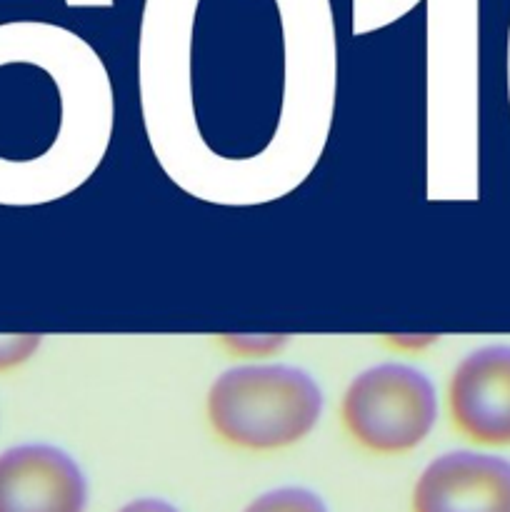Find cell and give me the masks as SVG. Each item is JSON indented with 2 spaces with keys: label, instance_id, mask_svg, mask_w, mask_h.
Here are the masks:
<instances>
[{
  "label": "cell",
  "instance_id": "cell-1",
  "mask_svg": "<svg viewBox=\"0 0 510 512\" xmlns=\"http://www.w3.org/2000/svg\"><path fill=\"white\" fill-rule=\"evenodd\" d=\"M205 415L220 443L248 453H273L313 433L323 415V390L298 365H238L213 380Z\"/></svg>",
  "mask_w": 510,
  "mask_h": 512
},
{
  "label": "cell",
  "instance_id": "cell-2",
  "mask_svg": "<svg viewBox=\"0 0 510 512\" xmlns=\"http://www.w3.org/2000/svg\"><path fill=\"white\" fill-rule=\"evenodd\" d=\"M438 390L415 365L380 363L350 380L340 423L355 445L375 455L420 448L438 423Z\"/></svg>",
  "mask_w": 510,
  "mask_h": 512
},
{
  "label": "cell",
  "instance_id": "cell-3",
  "mask_svg": "<svg viewBox=\"0 0 510 512\" xmlns=\"http://www.w3.org/2000/svg\"><path fill=\"white\" fill-rule=\"evenodd\" d=\"M448 415L470 443L510 448V345H483L455 365Z\"/></svg>",
  "mask_w": 510,
  "mask_h": 512
},
{
  "label": "cell",
  "instance_id": "cell-4",
  "mask_svg": "<svg viewBox=\"0 0 510 512\" xmlns=\"http://www.w3.org/2000/svg\"><path fill=\"white\" fill-rule=\"evenodd\" d=\"M88 478L68 450L23 443L0 453V512H85Z\"/></svg>",
  "mask_w": 510,
  "mask_h": 512
},
{
  "label": "cell",
  "instance_id": "cell-5",
  "mask_svg": "<svg viewBox=\"0 0 510 512\" xmlns=\"http://www.w3.org/2000/svg\"><path fill=\"white\" fill-rule=\"evenodd\" d=\"M413 512H510V460L450 450L430 460L410 498Z\"/></svg>",
  "mask_w": 510,
  "mask_h": 512
},
{
  "label": "cell",
  "instance_id": "cell-6",
  "mask_svg": "<svg viewBox=\"0 0 510 512\" xmlns=\"http://www.w3.org/2000/svg\"><path fill=\"white\" fill-rule=\"evenodd\" d=\"M243 512H330L318 493L298 485L275 488L258 495Z\"/></svg>",
  "mask_w": 510,
  "mask_h": 512
},
{
  "label": "cell",
  "instance_id": "cell-7",
  "mask_svg": "<svg viewBox=\"0 0 510 512\" xmlns=\"http://www.w3.org/2000/svg\"><path fill=\"white\" fill-rule=\"evenodd\" d=\"M288 343L285 335H225L223 345L238 358H263Z\"/></svg>",
  "mask_w": 510,
  "mask_h": 512
},
{
  "label": "cell",
  "instance_id": "cell-8",
  "mask_svg": "<svg viewBox=\"0 0 510 512\" xmlns=\"http://www.w3.org/2000/svg\"><path fill=\"white\" fill-rule=\"evenodd\" d=\"M40 348V335H0V370L18 368Z\"/></svg>",
  "mask_w": 510,
  "mask_h": 512
},
{
  "label": "cell",
  "instance_id": "cell-9",
  "mask_svg": "<svg viewBox=\"0 0 510 512\" xmlns=\"http://www.w3.org/2000/svg\"><path fill=\"white\" fill-rule=\"evenodd\" d=\"M118 512H180V510L163 498H138V500H130V503L123 505Z\"/></svg>",
  "mask_w": 510,
  "mask_h": 512
}]
</instances>
